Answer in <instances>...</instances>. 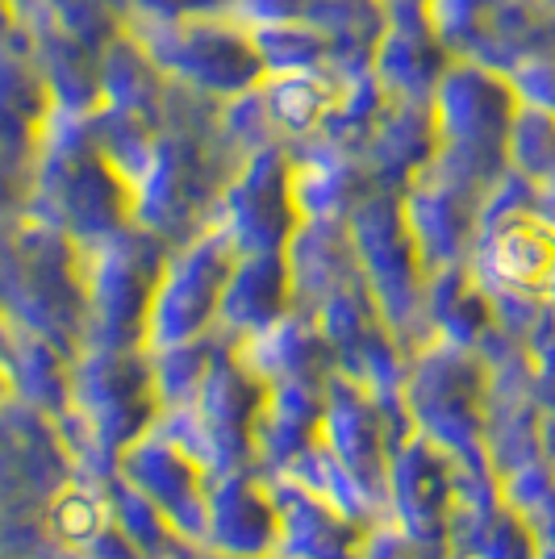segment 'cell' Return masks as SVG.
Listing matches in <instances>:
<instances>
[{
    "label": "cell",
    "instance_id": "1",
    "mask_svg": "<svg viewBox=\"0 0 555 559\" xmlns=\"http://www.w3.org/2000/svg\"><path fill=\"white\" fill-rule=\"evenodd\" d=\"M460 513V460L426 435H410L393 451L389 472V526L422 556H447V538Z\"/></svg>",
    "mask_w": 555,
    "mask_h": 559
},
{
    "label": "cell",
    "instance_id": "2",
    "mask_svg": "<svg viewBox=\"0 0 555 559\" xmlns=\"http://www.w3.org/2000/svg\"><path fill=\"white\" fill-rule=\"evenodd\" d=\"M234 267H238L234 247L213 242V238L197 242L176 263H167L160 272L151 318H146V347L155 350L188 347L222 313Z\"/></svg>",
    "mask_w": 555,
    "mask_h": 559
},
{
    "label": "cell",
    "instance_id": "3",
    "mask_svg": "<svg viewBox=\"0 0 555 559\" xmlns=\"http://www.w3.org/2000/svg\"><path fill=\"white\" fill-rule=\"evenodd\" d=\"M117 480L139 492L142 501H151L185 543L205 547L213 476L176 439H167L160 426L126 451V460L117 464Z\"/></svg>",
    "mask_w": 555,
    "mask_h": 559
},
{
    "label": "cell",
    "instance_id": "4",
    "mask_svg": "<svg viewBox=\"0 0 555 559\" xmlns=\"http://www.w3.org/2000/svg\"><path fill=\"white\" fill-rule=\"evenodd\" d=\"M280 510V559H364L380 526H368L293 476H268Z\"/></svg>",
    "mask_w": 555,
    "mask_h": 559
},
{
    "label": "cell",
    "instance_id": "5",
    "mask_svg": "<svg viewBox=\"0 0 555 559\" xmlns=\"http://www.w3.org/2000/svg\"><path fill=\"white\" fill-rule=\"evenodd\" d=\"M209 551L234 559H280V510L272 480L251 472L217 476L209 489Z\"/></svg>",
    "mask_w": 555,
    "mask_h": 559
},
{
    "label": "cell",
    "instance_id": "6",
    "mask_svg": "<svg viewBox=\"0 0 555 559\" xmlns=\"http://www.w3.org/2000/svg\"><path fill=\"white\" fill-rule=\"evenodd\" d=\"M493 276L513 293H555V226L539 213H518L488 247Z\"/></svg>",
    "mask_w": 555,
    "mask_h": 559
},
{
    "label": "cell",
    "instance_id": "7",
    "mask_svg": "<svg viewBox=\"0 0 555 559\" xmlns=\"http://www.w3.org/2000/svg\"><path fill=\"white\" fill-rule=\"evenodd\" d=\"M284 301H288V280H284V272H280L276 263H268V255L247 259V263L234 267L226 301H222V322L247 330V334L259 338V334H268L280 322Z\"/></svg>",
    "mask_w": 555,
    "mask_h": 559
},
{
    "label": "cell",
    "instance_id": "8",
    "mask_svg": "<svg viewBox=\"0 0 555 559\" xmlns=\"http://www.w3.org/2000/svg\"><path fill=\"white\" fill-rule=\"evenodd\" d=\"M326 100H330V93L318 88L309 75H288V80H280L276 88H272V109H276V117H284L288 126H309V121H318V114L326 109Z\"/></svg>",
    "mask_w": 555,
    "mask_h": 559
},
{
    "label": "cell",
    "instance_id": "9",
    "mask_svg": "<svg viewBox=\"0 0 555 559\" xmlns=\"http://www.w3.org/2000/svg\"><path fill=\"white\" fill-rule=\"evenodd\" d=\"M172 559H234V556H222V551H209V547H197V543H188V547H180Z\"/></svg>",
    "mask_w": 555,
    "mask_h": 559
}]
</instances>
